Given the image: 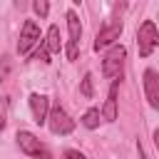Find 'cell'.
Returning <instances> with one entry per match:
<instances>
[{
    "instance_id": "6da1fadb",
    "label": "cell",
    "mask_w": 159,
    "mask_h": 159,
    "mask_svg": "<svg viewBox=\"0 0 159 159\" xmlns=\"http://www.w3.org/2000/svg\"><path fill=\"white\" fill-rule=\"evenodd\" d=\"M124 60H127V47L124 45H112L102 60V72L109 80H122L124 72Z\"/></svg>"
},
{
    "instance_id": "7a4b0ae2",
    "label": "cell",
    "mask_w": 159,
    "mask_h": 159,
    "mask_svg": "<svg viewBox=\"0 0 159 159\" xmlns=\"http://www.w3.org/2000/svg\"><path fill=\"white\" fill-rule=\"evenodd\" d=\"M159 47V30L154 25V20H144L137 30V50L139 57H149L154 50Z\"/></svg>"
},
{
    "instance_id": "3957f363",
    "label": "cell",
    "mask_w": 159,
    "mask_h": 159,
    "mask_svg": "<svg viewBox=\"0 0 159 159\" xmlns=\"http://www.w3.org/2000/svg\"><path fill=\"white\" fill-rule=\"evenodd\" d=\"M15 139H17V147H20L27 157H35V159H52V152L47 149V144H42L32 132L20 129V132L15 134Z\"/></svg>"
},
{
    "instance_id": "277c9868",
    "label": "cell",
    "mask_w": 159,
    "mask_h": 159,
    "mask_svg": "<svg viewBox=\"0 0 159 159\" xmlns=\"http://www.w3.org/2000/svg\"><path fill=\"white\" fill-rule=\"evenodd\" d=\"M45 124H47L50 132L57 134V137H65V134H70V132L75 129V119L67 114V109H65L62 104H52V107H50V114H47V122H45Z\"/></svg>"
},
{
    "instance_id": "5b68a950",
    "label": "cell",
    "mask_w": 159,
    "mask_h": 159,
    "mask_svg": "<svg viewBox=\"0 0 159 159\" xmlns=\"http://www.w3.org/2000/svg\"><path fill=\"white\" fill-rule=\"evenodd\" d=\"M80 37H82V25L75 10L67 12V60H77L80 55Z\"/></svg>"
},
{
    "instance_id": "8992f818",
    "label": "cell",
    "mask_w": 159,
    "mask_h": 159,
    "mask_svg": "<svg viewBox=\"0 0 159 159\" xmlns=\"http://www.w3.org/2000/svg\"><path fill=\"white\" fill-rule=\"evenodd\" d=\"M119 35H122V20H119V17H114L112 22H107V25L97 32V37H94V50L99 52V50H104V47L117 45Z\"/></svg>"
},
{
    "instance_id": "52a82bcc",
    "label": "cell",
    "mask_w": 159,
    "mask_h": 159,
    "mask_svg": "<svg viewBox=\"0 0 159 159\" xmlns=\"http://www.w3.org/2000/svg\"><path fill=\"white\" fill-rule=\"evenodd\" d=\"M142 82H144V97H147L149 107L159 109V72L147 67L144 75H142Z\"/></svg>"
},
{
    "instance_id": "ba28073f",
    "label": "cell",
    "mask_w": 159,
    "mask_h": 159,
    "mask_svg": "<svg viewBox=\"0 0 159 159\" xmlns=\"http://www.w3.org/2000/svg\"><path fill=\"white\" fill-rule=\"evenodd\" d=\"M40 42V27H37V22L35 20H25V25H22V30H20V40H17V52L20 55H25L32 45H37Z\"/></svg>"
},
{
    "instance_id": "9c48e42d",
    "label": "cell",
    "mask_w": 159,
    "mask_h": 159,
    "mask_svg": "<svg viewBox=\"0 0 159 159\" xmlns=\"http://www.w3.org/2000/svg\"><path fill=\"white\" fill-rule=\"evenodd\" d=\"M27 102H30L32 119H35L37 124H45V122H47V114H50V99H47L45 94H37V92H32Z\"/></svg>"
},
{
    "instance_id": "30bf717a",
    "label": "cell",
    "mask_w": 159,
    "mask_h": 159,
    "mask_svg": "<svg viewBox=\"0 0 159 159\" xmlns=\"http://www.w3.org/2000/svg\"><path fill=\"white\" fill-rule=\"evenodd\" d=\"M117 89H119V80H112L109 92H107V102L102 107V119L104 122H114L117 119Z\"/></svg>"
},
{
    "instance_id": "8fae6325",
    "label": "cell",
    "mask_w": 159,
    "mask_h": 159,
    "mask_svg": "<svg viewBox=\"0 0 159 159\" xmlns=\"http://www.w3.org/2000/svg\"><path fill=\"white\" fill-rule=\"evenodd\" d=\"M45 47H47V52L52 55V52H60V27L57 25H52L50 30H47V37H45Z\"/></svg>"
},
{
    "instance_id": "7c38bea8",
    "label": "cell",
    "mask_w": 159,
    "mask_h": 159,
    "mask_svg": "<svg viewBox=\"0 0 159 159\" xmlns=\"http://www.w3.org/2000/svg\"><path fill=\"white\" fill-rule=\"evenodd\" d=\"M99 119H102V112H99L97 107H92V109H87V112L82 114V127L97 129V127H99Z\"/></svg>"
},
{
    "instance_id": "4fadbf2b",
    "label": "cell",
    "mask_w": 159,
    "mask_h": 159,
    "mask_svg": "<svg viewBox=\"0 0 159 159\" xmlns=\"http://www.w3.org/2000/svg\"><path fill=\"white\" fill-rule=\"evenodd\" d=\"M32 10H35V15H37L40 20H45V17L50 15V2H47V0H32Z\"/></svg>"
},
{
    "instance_id": "5bb4252c",
    "label": "cell",
    "mask_w": 159,
    "mask_h": 159,
    "mask_svg": "<svg viewBox=\"0 0 159 159\" xmlns=\"http://www.w3.org/2000/svg\"><path fill=\"white\" fill-rule=\"evenodd\" d=\"M80 92H82L84 97H92V94H94V89H92V75H89V72L84 75V80H82V84H80Z\"/></svg>"
},
{
    "instance_id": "9a60e30c",
    "label": "cell",
    "mask_w": 159,
    "mask_h": 159,
    "mask_svg": "<svg viewBox=\"0 0 159 159\" xmlns=\"http://www.w3.org/2000/svg\"><path fill=\"white\" fill-rule=\"evenodd\" d=\"M32 60H42L45 65L50 62V52H47V47H45V42H42V45H40V50H37V52L32 55Z\"/></svg>"
},
{
    "instance_id": "2e32d148",
    "label": "cell",
    "mask_w": 159,
    "mask_h": 159,
    "mask_svg": "<svg viewBox=\"0 0 159 159\" xmlns=\"http://www.w3.org/2000/svg\"><path fill=\"white\" fill-rule=\"evenodd\" d=\"M62 157H65V159H87V157H84L82 152H77V149H65Z\"/></svg>"
},
{
    "instance_id": "e0dca14e",
    "label": "cell",
    "mask_w": 159,
    "mask_h": 159,
    "mask_svg": "<svg viewBox=\"0 0 159 159\" xmlns=\"http://www.w3.org/2000/svg\"><path fill=\"white\" fill-rule=\"evenodd\" d=\"M137 154H139V159H147V154H144V147H142V144H137Z\"/></svg>"
},
{
    "instance_id": "ac0fdd59",
    "label": "cell",
    "mask_w": 159,
    "mask_h": 159,
    "mask_svg": "<svg viewBox=\"0 0 159 159\" xmlns=\"http://www.w3.org/2000/svg\"><path fill=\"white\" fill-rule=\"evenodd\" d=\"M154 147H157V152H159V129H154Z\"/></svg>"
},
{
    "instance_id": "d6986e66",
    "label": "cell",
    "mask_w": 159,
    "mask_h": 159,
    "mask_svg": "<svg viewBox=\"0 0 159 159\" xmlns=\"http://www.w3.org/2000/svg\"><path fill=\"white\" fill-rule=\"evenodd\" d=\"M15 5H17V7H25V5H27V0H15Z\"/></svg>"
},
{
    "instance_id": "ffe728a7",
    "label": "cell",
    "mask_w": 159,
    "mask_h": 159,
    "mask_svg": "<svg viewBox=\"0 0 159 159\" xmlns=\"http://www.w3.org/2000/svg\"><path fill=\"white\" fill-rule=\"evenodd\" d=\"M5 129V119H2V114H0V132Z\"/></svg>"
},
{
    "instance_id": "44dd1931",
    "label": "cell",
    "mask_w": 159,
    "mask_h": 159,
    "mask_svg": "<svg viewBox=\"0 0 159 159\" xmlns=\"http://www.w3.org/2000/svg\"><path fill=\"white\" fill-rule=\"evenodd\" d=\"M72 2H75V5H80V2H82V0H72Z\"/></svg>"
}]
</instances>
